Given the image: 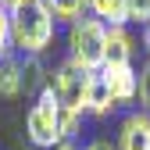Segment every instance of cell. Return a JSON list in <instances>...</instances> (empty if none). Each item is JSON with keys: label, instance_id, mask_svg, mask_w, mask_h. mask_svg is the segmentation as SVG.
<instances>
[{"label": "cell", "instance_id": "obj_1", "mask_svg": "<svg viewBox=\"0 0 150 150\" xmlns=\"http://www.w3.org/2000/svg\"><path fill=\"white\" fill-rule=\"evenodd\" d=\"M54 25L57 18L50 14L43 0H25V4L11 7V43L22 54H43L54 40Z\"/></svg>", "mask_w": 150, "mask_h": 150}, {"label": "cell", "instance_id": "obj_2", "mask_svg": "<svg viewBox=\"0 0 150 150\" xmlns=\"http://www.w3.org/2000/svg\"><path fill=\"white\" fill-rule=\"evenodd\" d=\"M68 61H75L82 71H100L107 64V25L100 18H79L68 25Z\"/></svg>", "mask_w": 150, "mask_h": 150}, {"label": "cell", "instance_id": "obj_3", "mask_svg": "<svg viewBox=\"0 0 150 150\" xmlns=\"http://www.w3.org/2000/svg\"><path fill=\"white\" fill-rule=\"evenodd\" d=\"M57 115H61V100H57V93L47 86L40 97H36V104L29 107V115H25V136H29L32 146H40V150H54V146L61 143Z\"/></svg>", "mask_w": 150, "mask_h": 150}, {"label": "cell", "instance_id": "obj_4", "mask_svg": "<svg viewBox=\"0 0 150 150\" xmlns=\"http://www.w3.org/2000/svg\"><path fill=\"white\" fill-rule=\"evenodd\" d=\"M86 82H89V71H82L75 61H64L57 71L50 75V89L57 93L61 107L82 111V115H86Z\"/></svg>", "mask_w": 150, "mask_h": 150}, {"label": "cell", "instance_id": "obj_5", "mask_svg": "<svg viewBox=\"0 0 150 150\" xmlns=\"http://www.w3.org/2000/svg\"><path fill=\"white\" fill-rule=\"evenodd\" d=\"M104 79L115 93V104H132L139 97V71L132 64H104Z\"/></svg>", "mask_w": 150, "mask_h": 150}, {"label": "cell", "instance_id": "obj_6", "mask_svg": "<svg viewBox=\"0 0 150 150\" xmlns=\"http://www.w3.org/2000/svg\"><path fill=\"white\" fill-rule=\"evenodd\" d=\"M118 150H150V115L146 111H132L122 122Z\"/></svg>", "mask_w": 150, "mask_h": 150}, {"label": "cell", "instance_id": "obj_7", "mask_svg": "<svg viewBox=\"0 0 150 150\" xmlns=\"http://www.w3.org/2000/svg\"><path fill=\"white\" fill-rule=\"evenodd\" d=\"M115 104V93H111L104 71H89V82H86V111L89 115H107Z\"/></svg>", "mask_w": 150, "mask_h": 150}, {"label": "cell", "instance_id": "obj_8", "mask_svg": "<svg viewBox=\"0 0 150 150\" xmlns=\"http://www.w3.org/2000/svg\"><path fill=\"white\" fill-rule=\"evenodd\" d=\"M47 86H50V75H47V64L40 61V54H25L22 57V93L40 97Z\"/></svg>", "mask_w": 150, "mask_h": 150}, {"label": "cell", "instance_id": "obj_9", "mask_svg": "<svg viewBox=\"0 0 150 150\" xmlns=\"http://www.w3.org/2000/svg\"><path fill=\"white\" fill-rule=\"evenodd\" d=\"M132 54H136V43L125 25L107 29V64H132Z\"/></svg>", "mask_w": 150, "mask_h": 150}, {"label": "cell", "instance_id": "obj_10", "mask_svg": "<svg viewBox=\"0 0 150 150\" xmlns=\"http://www.w3.org/2000/svg\"><path fill=\"white\" fill-rule=\"evenodd\" d=\"M86 11L93 18H100L107 29H118L129 25V11H125V0H86Z\"/></svg>", "mask_w": 150, "mask_h": 150}, {"label": "cell", "instance_id": "obj_11", "mask_svg": "<svg viewBox=\"0 0 150 150\" xmlns=\"http://www.w3.org/2000/svg\"><path fill=\"white\" fill-rule=\"evenodd\" d=\"M0 97L4 100H14L22 97V57H0Z\"/></svg>", "mask_w": 150, "mask_h": 150}, {"label": "cell", "instance_id": "obj_12", "mask_svg": "<svg viewBox=\"0 0 150 150\" xmlns=\"http://www.w3.org/2000/svg\"><path fill=\"white\" fill-rule=\"evenodd\" d=\"M43 4L50 7V14L57 18V22H79L82 11H86V0H43Z\"/></svg>", "mask_w": 150, "mask_h": 150}, {"label": "cell", "instance_id": "obj_13", "mask_svg": "<svg viewBox=\"0 0 150 150\" xmlns=\"http://www.w3.org/2000/svg\"><path fill=\"white\" fill-rule=\"evenodd\" d=\"M57 125H61V139H71L75 132H79V125H82V111L61 107V115H57Z\"/></svg>", "mask_w": 150, "mask_h": 150}, {"label": "cell", "instance_id": "obj_14", "mask_svg": "<svg viewBox=\"0 0 150 150\" xmlns=\"http://www.w3.org/2000/svg\"><path fill=\"white\" fill-rule=\"evenodd\" d=\"M11 50H14V43H11V7L0 4V57H7Z\"/></svg>", "mask_w": 150, "mask_h": 150}, {"label": "cell", "instance_id": "obj_15", "mask_svg": "<svg viewBox=\"0 0 150 150\" xmlns=\"http://www.w3.org/2000/svg\"><path fill=\"white\" fill-rule=\"evenodd\" d=\"M125 11H129V22H136V25L150 22V0H125Z\"/></svg>", "mask_w": 150, "mask_h": 150}, {"label": "cell", "instance_id": "obj_16", "mask_svg": "<svg viewBox=\"0 0 150 150\" xmlns=\"http://www.w3.org/2000/svg\"><path fill=\"white\" fill-rule=\"evenodd\" d=\"M139 104H143V111L150 115V61L139 68Z\"/></svg>", "mask_w": 150, "mask_h": 150}, {"label": "cell", "instance_id": "obj_17", "mask_svg": "<svg viewBox=\"0 0 150 150\" xmlns=\"http://www.w3.org/2000/svg\"><path fill=\"white\" fill-rule=\"evenodd\" d=\"M86 150H118V146H111V143H107V139H93V143H89V146H86Z\"/></svg>", "mask_w": 150, "mask_h": 150}, {"label": "cell", "instance_id": "obj_18", "mask_svg": "<svg viewBox=\"0 0 150 150\" xmlns=\"http://www.w3.org/2000/svg\"><path fill=\"white\" fill-rule=\"evenodd\" d=\"M143 47H146V50H150V22H146V25H143Z\"/></svg>", "mask_w": 150, "mask_h": 150}, {"label": "cell", "instance_id": "obj_19", "mask_svg": "<svg viewBox=\"0 0 150 150\" xmlns=\"http://www.w3.org/2000/svg\"><path fill=\"white\" fill-rule=\"evenodd\" d=\"M54 150H75V143H71V139H61V143L54 146Z\"/></svg>", "mask_w": 150, "mask_h": 150}, {"label": "cell", "instance_id": "obj_20", "mask_svg": "<svg viewBox=\"0 0 150 150\" xmlns=\"http://www.w3.org/2000/svg\"><path fill=\"white\" fill-rule=\"evenodd\" d=\"M4 7H18V4H25V0H0Z\"/></svg>", "mask_w": 150, "mask_h": 150}, {"label": "cell", "instance_id": "obj_21", "mask_svg": "<svg viewBox=\"0 0 150 150\" xmlns=\"http://www.w3.org/2000/svg\"><path fill=\"white\" fill-rule=\"evenodd\" d=\"M29 150H40V146H29Z\"/></svg>", "mask_w": 150, "mask_h": 150}]
</instances>
